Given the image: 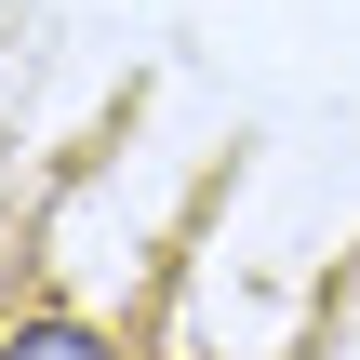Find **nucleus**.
<instances>
[{"instance_id":"f257e3e1","label":"nucleus","mask_w":360,"mask_h":360,"mask_svg":"<svg viewBox=\"0 0 360 360\" xmlns=\"http://www.w3.org/2000/svg\"><path fill=\"white\" fill-rule=\"evenodd\" d=\"M0 360H107V334H94V321H67V307H27V321L0 334Z\"/></svg>"}]
</instances>
